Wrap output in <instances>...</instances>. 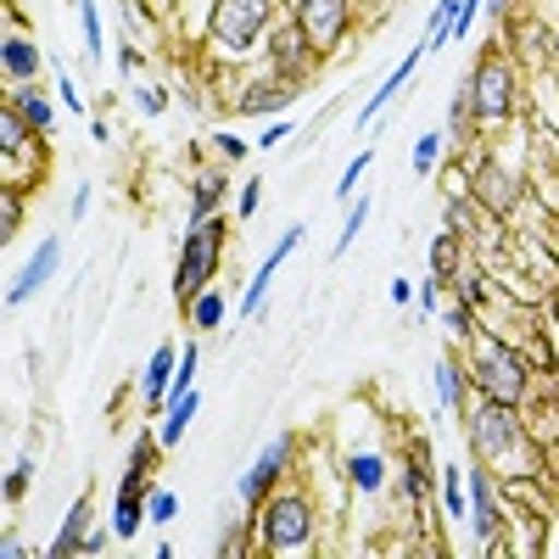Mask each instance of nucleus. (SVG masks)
Instances as JSON below:
<instances>
[{"instance_id": "1", "label": "nucleus", "mask_w": 559, "mask_h": 559, "mask_svg": "<svg viewBox=\"0 0 559 559\" xmlns=\"http://www.w3.org/2000/svg\"><path fill=\"white\" fill-rule=\"evenodd\" d=\"M464 431H471V448L481 453V464H492V471H503L509 481H526L537 476V442L526 437L521 426V414L509 408V403H476L471 414H464Z\"/></svg>"}, {"instance_id": "2", "label": "nucleus", "mask_w": 559, "mask_h": 559, "mask_svg": "<svg viewBox=\"0 0 559 559\" xmlns=\"http://www.w3.org/2000/svg\"><path fill=\"white\" fill-rule=\"evenodd\" d=\"M258 537H263V554H308L313 548V503L292 487H274L263 503H258Z\"/></svg>"}, {"instance_id": "3", "label": "nucleus", "mask_w": 559, "mask_h": 559, "mask_svg": "<svg viewBox=\"0 0 559 559\" xmlns=\"http://www.w3.org/2000/svg\"><path fill=\"white\" fill-rule=\"evenodd\" d=\"M476 353H481V358H476V386H481V397L521 408V403H526V381H532L521 347H509V342L476 331Z\"/></svg>"}, {"instance_id": "4", "label": "nucleus", "mask_w": 559, "mask_h": 559, "mask_svg": "<svg viewBox=\"0 0 559 559\" xmlns=\"http://www.w3.org/2000/svg\"><path fill=\"white\" fill-rule=\"evenodd\" d=\"M218 258H224V224L218 218L191 224V236H185V247H179V269H174V297L179 302H197L213 286Z\"/></svg>"}, {"instance_id": "5", "label": "nucleus", "mask_w": 559, "mask_h": 559, "mask_svg": "<svg viewBox=\"0 0 559 559\" xmlns=\"http://www.w3.org/2000/svg\"><path fill=\"white\" fill-rule=\"evenodd\" d=\"M269 0H213V17H207V39L218 45L224 57H241L263 39L269 28Z\"/></svg>"}, {"instance_id": "6", "label": "nucleus", "mask_w": 559, "mask_h": 559, "mask_svg": "<svg viewBox=\"0 0 559 559\" xmlns=\"http://www.w3.org/2000/svg\"><path fill=\"white\" fill-rule=\"evenodd\" d=\"M471 90H476V118L481 123H503V118H515V102H521V90H515V68H509L503 51H487L471 73Z\"/></svg>"}, {"instance_id": "7", "label": "nucleus", "mask_w": 559, "mask_h": 559, "mask_svg": "<svg viewBox=\"0 0 559 559\" xmlns=\"http://www.w3.org/2000/svg\"><path fill=\"white\" fill-rule=\"evenodd\" d=\"M302 39L313 45V57H331L342 34H347V0H297V17Z\"/></svg>"}, {"instance_id": "8", "label": "nucleus", "mask_w": 559, "mask_h": 559, "mask_svg": "<svg viewBox=\"0 0 559 559\" xmlns=\"http://www.w3.org/2000/svg\"><path fill=\"white\" fill-rule=\"evenodd\" d=\"M471 191H476V202H481L492 218H509V213L521 207V197H526V179H521L515 168H503V163L481 157V163H476V179H471Z\"/></svg>"}, {"instance_id": "9", "label": "nucleus", "mask_w": 559, "mask_h": 559, "mask_svg": "<svg viewBox=\"0 0 559 559\" xmlns=\"http://www.w3.org/2000/svg\"><path fill=\"white\" fill-rule=\"evenodd\" d=\"M292 448H297L292 437H274V442L258 453V464H252V471L236 481V498H241L247 509H252V503H263V498L280 487V476H286V464H292Z\"/></svg>"}, {"instance_id": "10", "label": "nucleus", "mask_w": 559, "mask_h": 559, "mask_svg": "<svg viewBox=\"0 0 559 559\" xmlns=\"http://www.w3.org/2000/svg\"><path fill=\"white\" fill-rule=\"evenodd\" d=\"M302 236H308V229H302V224H292L286 236L274 241V252H269V258L258 263L252 286H247V297H241V319H258V308H263V297H269V286H274V269H280V263H286V258H292V252L302 247Z\"/></svg>"}, {"instance_id": "11", "label": "nucleus", "mask_w": 559, "mask_h": 559, "mask_svg": "<svg viewBox=\"0 0 559 559\" xmlns=\"http://www.w3.org/2000/svg\"><path fill=\"white\" fill-rule=\"evenodd\" d=\"M269 57H274V73L286 79V84H302V79H308V68H313V45L302 39V28H297V23H286V28H274Z\"/></svg>"}, {"instance_id": "12", "label": "nucleus", "mask_w": 559, "mask_h": 559, "mask_svg": "<svg viewBox=\"0 0 559 559\" xmlns=\"http://www.w3.org/2000/svg\"><path fill=\"white\" fill-rule=\"evenodd\" d=\"M57 263H62V241L57 236H45L39 247H34V258H28V269L12 280V292H7V308H23L39 286H45V280H51L57 274Z\"/></svg>"}, {"instance_id": "13", "label": "nucleus", "mask_w": 559, "mask_h": 559, "mask_svg": "<svg viewBox=\"0 0 559 559\" xmlns=\"http://www.w3.org/2000/svg\"><path fill=\"white\" fill-rule=\"evenodd\" d=\"M174 376H179V353L174 347H157L152 364H146V381H140V397H146V408H168V392H174Z\"/></svg>"}, {"instance_id": "14", "label": "nucleus", "mask_w": 559, "mask_h": 559, "mask_svg": "<svg viewBox=\"0 0 559 559\" xmlns=\"http://www.w3.org/2000/svg\"><path fill=\"white\" fill-rule=\"evenodd\" d=\"M419 62H426V39H419L414 51H408V57H403V62H397V68H392L386 79H381V90H376V96L364 102V112H358V129H369V118H376V112H381V107H386V102L397 96V90H403V84L414 79V68H419Z\"/></svg>"}, {"instance_id": "15", "label": "nucleus", "mask_w": 559, "mask_h": 559, "mask_svg": "<svg viewBox=\"0 0 559 559\" xmlns=\"http://www.w3.org/2000/svg\"><path fill=\"white\" fill-rule=\"evenodd\" d=\"M197 408H202L197 386H179V392H168V408H163V431H157V442H163V448H179V437H185V426L197 419Z\"/></svg>"}, {"instance_id": "16", "label": "nucleus", "mask_w": 559, "mask_h": 559, "mask_svg": "<svg viewBox=\"0 0 559 559\" xmlns=\"http://www.w3.org/2000/svg\"><path fill=\"white\" fill-rule=\"evenodd\" d=\"M471 515H476V537H481V548H492V537H498V498H492V481H487L481 464L471 471Z\"/></svg>"}, {"instance_id": "17", "label": "nucleus", "mask_w": 559, "mask_h": 559, "mask_svg": "<svg viewBox=\"0 0 559 559\" xmlns=\"http://www.w3.org/2000/svg\"><path fill=\"white\" fill-rule=\"evenodd\" d=\"M0 62H7V84H12V90H17V84H34V73H39V45L23 39V34H7V45H0Z\"/></svg>"}, {"instance_id": "18", "label": "nucleus", "mask_w": 559, "mask_h": 559, "mask_svg": "<svg viewBox=\"0 0 559 559\" xmlns=\"http://www.w3.org/2000/svg\"><path fill=\"white\" fill-rule=\"evenodd\" d=\"M84 532H90V492H84V498H73V509H68V521H62L57 543L45 548V554H51V559H68V554H79Z\"/></svg>"}, {"instance_id": "19", "label": "nucleus", "mask_w": 559, "mask_h": 559, "mask_svg": "<svg viewBox=\"0 0 559 559\" xmlns=\"http://www.w3.org/2000/svg\"><path fill=\"white\" fill-rule=\"evenodd\" d=\"M163 448L152 442V437H134V448H129V464H123V487L118 492H146V471H152V459H157Z\"/></svg>"}, {"instance_id": "20", "label": "nucleus", "mask_w": 559, "mask_h": 559, "mask_svg": "<svg viewBox=\"0 0 559 559\" xmlns=\"http://www.w3.org/2000/svg\"><path fill=\"white\" fill-rule=\"evenodd\" d=\"M12 107H17V112H23V118L34 123V134H51L57 112H51V102H45L34 84H17V90H12Z\"/></svg>"}, {"instance_id": "21", "label": "nucleus", "mask_w": 559, "mask_h": 559, "mask_svg": "<svg viewBox=\"0 0 559 559\" xmlns=\"http://www.w3.org/2000/svg\"><path fill=\"white\" fill-rule=\"evenodd\" d=\"M347 476L358 492H381L386 487V459L381 453H347Z\"/></svg>"}, {"instance_id": "22", "label": "nucleus", "mask_w": 559, "mask_h": 559, "mask_svg": "<svg viewBox=\"0 0 559 559\" xmlns=\"http://www.w3.org/2000/svg\"><path fill=\"white\" fill-rule=\"evenodd\" d=\"M224 191H229V179H224V174H202V179H197V191H191V224L213 218L218 202H224Z\"/></svg>"}, {"instance_id": "23", "label": "nucleus", "mask_w": 559, "mask_h": 559, "mask_svg": "<svg viewBox=\"0 0 559 559\" xmlns=\"http://www.w3.org/2000/svg\"><path fill=\"white\" fill-rule=\"evenodd\" d=\"M459 258H464V241L453 236V229H442V236L431 241V274L442 280V286H453V274H459Z\"/></svg>"}, {"instance_id": "24", "label": "nucleus", "mask_w": 559, "mask_h": 559, "mask_svg": "<svg viewBox=\"0 0 559 559\" xmlns=\"http://www.w3.org/2000/svg\"><path fill=\"white\" fill-rule=\"evenodd\" d=\"M292 96H297V84H263V90H252V96H241V112L247 118H258V112H280V107H292Z\"/></svg>"}, {"instance_id": "25", "label": "nucleus", "mask_w": 559, "mask_h": 559, "mask_svg": "<svg viewBox=\"0 0 559 559\" xmlns=\"http://www.w3.org/2000/svg\"><path fill=\"white\" fill-rule=\"evenodd\" d=\"M140 521H146V492H118V509H112V537H134Z\"/></svg>"}, {"instance_id": "26", "label": "nucleus", "mask_w": 559, "mask_h": 559, "mask_svg": "<svg viewBox=\"0 0 559 559\" xmlns=\"http://www.w3.org/2000/svg\"><path fill=\"white\" fill-rule=\"evenodd\" d=\"M471 118H476V90H471V73H464V84L453 90V107H448V140H464Z\"/></svg>"}, {"instance_id": "27", "label": "nucleus", "mask_w": 559, "mask_h": 559, "mask_svg": "<svg viewBox=\"0 0 559 559\" xmlns=\"http://www.w3.org/2000/svg\"><path fill=\"white\" fill-rule=\"evenodd\" d=\"M23 129H34V123H28L17 107L0 112V157H7V163H17V152H23V140H28Z\"/></svg>"}, {"instance_id": "28", "label": "nucleus", "mask_w": 559, "mask_h": 559, "mask_svg": "<svg viewBox=\"0 0 559 559\" xmlns=\"http://www.w3.org/2000/svg\"><path fill=\"white\" fill-rule=\"evenodd\" d=\"M437 386H442V408L464 414V369H459V358H437Z\"/></svg>"}, {"instance_id": "29", "label": "nucleus", "mask_w": 559, "mask_h": 559, "mask_svg": "<svg viewBox=\"0 0 559 559\" xmlns=\"http://www.w3.org/2000/svg\"><path fill=\"white\" fill-rule=\"evenodd\" d=\"M448 229H453L459 241L481 236V207H476V202H464V197H453V202H448Z\"/></svg>"}, {"instance_id": "30", "label": "nucleus", "mask_w": 559, "mask_h": 559, "mask_svg": "<svg viewBox=\"0 0 559 559\" xmlns=\"http://www.w3.org/2000/svg\"><path fill=\"white\" fill-rule=\"evenodd\" d=\"M442 509H448V521H464V509H471V503H464V471H459V464L442 471Z\"/></svg>"}, {"instance_id": "31", "label": "nucleus", "mask_w": 559, "mask_h": 559, "mask_svg": "<svg viewBox=\"0 0 559 559\" xmlns=\"http://www.w3.org/2000/svg\"><path fill=\"white\" fill-rule=\"evenodd\" d=\"M453 286H459V297H464V302H476V297L487 292V274H481V263H476L471 252L459 258V274H453Z\"/></svg>"}, {"instance_id": "32", "label": "nucleus", "mask_w": 559, "mask_h": 559, "mask_svg": "<svg viewBox=\"0 0 559 559\" xmlns=\"http://www.w3.org/2000/svg\"><path fill=\"white\" fill-rule=\"evenodd\" d=\"M459 17V0H437V12H431V28H426V51H442L448 45V28Z\"/></svg>"}, {"instance_id": "33", "label": "nucleus", "mask_w": 559, "mask_h": 559, "mask_svg": "<svg viewBox=\"0 0 559 559\" xmlns=\"http://www.w3.org/2000/svg\"><path fill=\"white\" fill-rule=\"evenodd\" d=\"M191 319H197V331H218V319H224V297L207 286V292L191 302Z\"/></svg>"}, {"instance_id": "34", "label": "nucleus", "mask_w": 559, "mask_h": 559, "mask_svg": "<svg viewBox=\"0 0 559 559\" xmlns=\"http://www.w3.org/2000/svg\"><path fill=\"white\" fill-rule=\"evenodd\" d=\"M437 163H442V134H419V140H414V174L426 179Z\"/></svg>"}, {"instance_id": "35", "label": "nucleus", "mask_w": 559, "mask_h": 559, "mask_svg": "<svg viewBox=\"0 0 559 559\" xmlns=\"http://www.w3.org/2000/svg\"><path fill=\"white\" fill-rule=\"evenodd\" d=\"M79 17H84V51L102 57V7L96 0H79Z\"/></svg>"}, {"instance_id": "36", "label": "nucleus", "mask_w": 559, "mask_h": 559, "mask_svg": "<svg viewBox=\"0 0 559 559\" xmlns=\"http://www.w3.org/2000/svg\"><path fill=\"white\" fill-rule=\"evenodd\" d=\"M174 515H179V498L163 492V487H152V492H146V521H152V526H168Z\"/></svg>"}, {"instance_id": "37", "label": "nucleus", "mask_w": 559, "mask_h": 559, "mask_svg": "<svg viewBox=\"0 0 559 559\" xmlns=\"http://www.w3.org/2000/svg\"><path fill=\"white\" fill-rule=\"evenodd\" d=\"M17 218H23L17 185H7V191H0V241H7V247H12V236H17Z\"/></svg>"}, {"instance_id": "38", "label": "nucleus", "mask_w": 559, "mask_h": 559, "mask_svg": "<svg viewBox=\"0 0 559 559\" xmlns=\"http://www.w3.org/2000/svg\"><path fill=\"white\" fill-rule=\"evenodd\" d=\"M448 336H453V342H471V336H476V313H471V302H464V297L448 308Z\"/></svg>"}, {"instance_id": "39", "label": "nucleus", "mask_w": 559, "mask_h": 559, "mask_svg": "<svg viewBox=\"0 0 559 559\" xmlns=\"http://www.w3.org/2000/svg\"><path fill=\"white\" fill-rule=\"evenodd\" d=\"M369 224V202H353V213H347V224H342V236H336V258L358 241V229Z\"/></svg>"}, {"instance_id": "40", "label": "nucleus", "mask_w": 559, "mask_h": 559, "mask_svg": "<svg viewBox=\"0 0 559 559\" xmlns=\"http://www.w3.org/2000/svg\"><path fill=\"white\" fill-rule=\"evenodd\" d=\"M364 168H369V152H358V157L347 163V174L336 179V197H353V191H358V179H364Z\"/></svg>"}, {"instance_id": "41", "label": "nucleus", "mask_w": 559, "mask_h": 559, "mask_svg": "<svg viewBox=\"0 0 559 559\" xmlns=\"http://www.w3.org/2000/svg\"><path fill=\"white\" fill-rule=\"evenodd\" d=\"M397 487H403V498H408V503L426 498V476H419V464H403V481H397Z\"/></svg>"}, {"instance_id": "42", "label": "nucleus", "mask_w": 559, "mask_h": 559, "mask_svg": "<svg viewBox=\"0 0 559 559\" xmlns=\"http://www.w3.org/2000/svg\"><path fill=\"white\" fill-rule=\"evenodd\" d=\"M134 102H140V112H163L168 107V96H163L157 84H134Z\"/></svg>"}, {"instance_id": "43", "label": "nucleus", "mask_w": 559, "mask_h": 559, "mask_svg": "<svg viewBox=\"0 0 559 559\" xmlns=\"http://www.w3.org/2000/svg\"><path fill=\"white\" fill-rule=\"evenodd\" d=\"M437 292H442V280H437V274H426V286L414 292V297H419V319H431V313H437Z\"/></svg>"}, {"instance_id": "44", "label": "nucleus", "mask_w": 559, "mask_h": 559, "mask_svg": "<svg viewBox=\"0 0 559 559\" xmlns=\"http://www.w3.org/2000/svg\"><path fill=\"white\" fill-rule=\"evenodd\" d=\"M28 476H34V464H28V459H23V464H17V471H12V476H7V503H17V498H23V492H28Z\"/></svg>"}, {"instance_id": "45", "label": "nucleus", "mask_w": 559, "mask_h": 559, "mask_svg": "<svg viewBox=\"0 0 559 559\" xmlns=\"http://www.w3.org/2000/svg\"><path fill=\"white\" fill-rule=\"evenodd\" d=\"M537 197H543L548 213H559V174H543V179H537Z\"/></svg>"}, {"instance_id": "46", "label": "nucleus", "mask_w": 559, "mask_h": 559, "mask_svg": "<svg viewBox=\"0 0 559 559\" xmlns=\"http://www.w3.org/2000/svg\"><path fill=\"white\" fill-rule=\"evenodd\" d=\"M258 197H263V191H258V179H247V191L236 197V213H241V218H252V213H258Z\"/></svg>"}, {"instance_id": "47", "label": "nucleus", "mask_w": 559, "mask_h": 559, "mask_svg": "<svg viewBox=\"0 0 559 559\" xmlns=\"http://www.w3.org/2000/svg\"><path fill=\"white\" fill-rule=\"evenodd\" d=\"M292 134H297L292 123H269V129L258 134V146H280V140H292Z\"/></svg>"}, {"instance_id": "48", "label": "nucleus", "mask_w": 559, "mask_h": 559, "mask_svg": "<svg viewBox=\"0 0 559 559\" xmlns=\"http://www.w3.org/2000/svg\"><path fill=\"white\" fill-rule=\"evenodd\" d=\"M107 537H112V532H96V526H90L84 543H79V554H107Z\"/></svg>"}, {"instance_id": "49", "label": "nucleus", "mask_w": 559, "mask_h": 559, "mask_svg": "<svg viewBox=\"0 0 559 559\" xmlns=\"http://www.w3.org/2000/svg\"><path fill=\"white\" fill-rule=\"evenodd\" d=\"M57 96H62V107H68V112H84V102H79V84H73V79H62V84H57Z\"/></svg>"}, {"instance_id": "50", "label": "nucleus", "mask_w": 559, "mask_h": 559, "mask_svg": "<svg viewBox=\"0 0 559 559\" xmlns=\"http://www.w3.org/2000/svg\"><path fill=\"white\" fill-rule=\"evenodd\" d=\"M218 152H224L229 163H241V157H247V146H241V140H236V134H218Z\"/></svg>"}, {"instance_id": "51", "label": "nucleus", "mask_w": 559, "mask_h": 559, "mask_svg": "<svg viewBox=\"0 0 559 559\" xmlns=\"http://www.w3.org/2000/svg\"><path fill=\"white\" fill-rule=\"evenodd\" d=\"M392 302H414V286H408V280H392Z\"/></svg>"}, {"instance_id": "52", "label": "nucleus", "mask_w": 559, "mask_h": 559, "mask_svg": "<svg viewBox=\"0 0 559 559\" xmlns=\"http://www.w3.org/2000/svg\"><path fill=\"white\" fill-rule=\"evenodd\" d=\"M90 213V185H79V197H73V218H84Z\"/></svg>"}, {"instance_id": "53", "label": "nucleus", "mask_w": 559, "mask_h": 559, "mask_svg": "<svg viewBox=\"0 0 559 559\" xmlns=\"http://www.w3.org/2000/svg\"><path fill=\"white\" fill-rule=\"evenodd\" d=\"M487 12H498V17H503V12H509V0H487Z\"/></svg>"}, {"instance_id": "54", "label": "nucleus", "mask_w": 559, "mask_h": 559, "mask_svg": "<svg viewBox=\"0 0 559 559\" xmlns=\"http://www.w3.org/2000/svg\"><path fill=\"white\" fill-rule=\"evenodd\" d=\"M554 51H559V23H554Z\"/></svg>"}]
</instances>
